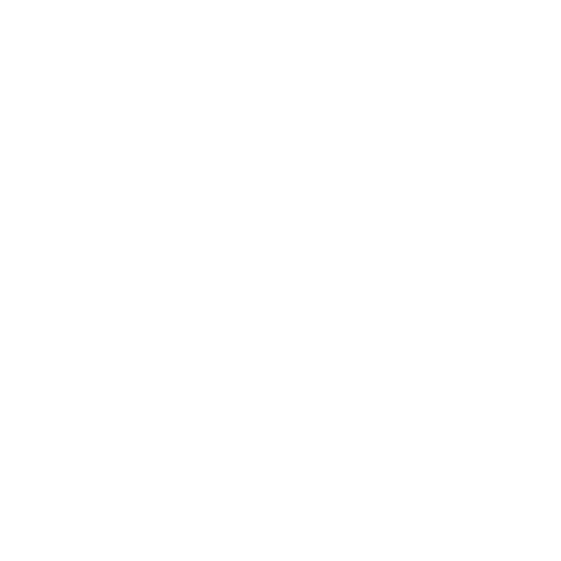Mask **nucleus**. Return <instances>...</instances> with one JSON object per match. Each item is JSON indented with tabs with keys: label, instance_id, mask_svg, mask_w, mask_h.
<instances>
[]
</instances>
